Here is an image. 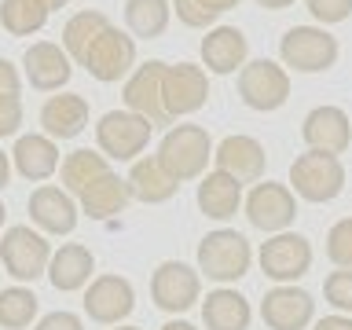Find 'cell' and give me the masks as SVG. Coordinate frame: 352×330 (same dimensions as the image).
<instances>
[{
	"label": "cell",
	"instance_id": "f1b7e54d",
	"mask_svg": "<svg viewBox=\"0 0 352 330\" xmlns=\"http://www.w3.org/2000/svg\"><path fill=\"white\" fill-rule=\"evenodd\" d=\"M169 19H173L169 0H125L129 37H143V41L162 37V33L169 30Z\"/></svg>",
	"mask_w": 352,
	"mask_h": 330
},
{
	"label": "cell",
	"instance_id": "e575fe53",
	"mask_svg": "<svg viewBox=\"0 0 352 330\" xmlns=\"http://www.w3.org/2000/svg\"><path fill=\"white\" fill-rule=\"evenodd\" d=\"M169 8L176 11V19H180L187 30H209L217 22L213 11H206L198 0H169Z\"/></svg>",
	"mask_w": 352,
	"mask_h": 330
},
{
	"label": "cell",
	"instance_id": "d590c367",
	"mask_svg": "<svg viewBox=\"0 0 352 330\" xmlns=\"http://www.w3.org/2000/svg\"><path fill=\"white\" fill-rule=\"evenodd\" d=\"M305 4L312 11V19L323 26H338L352 15V0H305Z\"/></svg>",
	"mask_w": 352,
	"mask_h": 330
},
{
	"label": "cell",
	"instance_id": "8d00e7d4",
	"mask_svg": "<svg viewBox=\"0 0 352 330\" xmlns=\"http://www.w3.org/2000/svg\"><path fill=\"white\" fill-rule=\"evenodd\" d=\"M22 125V99L19 96H0V140L15 136Z\"/></svg>",
	"mask_w": 352,
	"mask_h": 330
},
{
	"label": "cell",
	"instance_id": "9a60e30c",
	"mask_svg": "<svg viewBox=\"0 0 352 330\" xmlns=\"http://www.w3.org/2000/svg\"><path fill=\"white\" fill-rule=\"evenodd\" d=\"M261 319L268 330H305L316 319V301L301 286H275L261 301Z\"/></svg>",
	"mask_w": 352,
	"mask_h": 330
},
{
	"label": "cell",
	"instance_id": "1f68e13d",
	"mask_svg": "<svg viewBox=\"0 0 352 330\" xmlns=\"http://www.w3.org/2000/svg\"><path fill=\"white\" fill-rule=\"evenodd\" d=\"M41 312V301L30 286H8L0 290V330H26Z\"/></svg>",
	"mask_w": 352,
	"mask_h": 330
},
{
	"label": "cell",
	"instance_id": "7402d4cb",
	"mask_svg": "<svg viewBox=\"0 0 352 330\" xmlns=\"http://www.w3.org/2000/svg\"><path fill=\"white\" fill-rule=\"evenodd\" d=\"M41 129L48 140H74L88 129V99L77 92L48 96L41 107Z\"/></svg>",
	"mask_w": 352,
	"mask_h": 330
},
{
	"label": "cell",
	"instance_id": "44dd1931",
	"mask_svg": "<svg viewBox=\"0 0 352 330\" xmlns=\"http://www.w3.org/2000/svg\"><path fill=\"white\" fill-rule=\"evenodd\" d=\"M92 272H96L92 250L81 246V242H63L59 250H52V261H48V272L44 275H48V283L59 294H74L92 283Z\"/></svg>",
	"mask_w": 352,
	"mask_h": 330
},
{
	"label": "cell",
	"instance_id": "f35d334b",
	"mask_svg": "<svg viewBox=\"0 0 352 330\" xmlns=\"http://www.w3.org/2000/svg\"><path fill=\"white\" fill-rule=\"evenodd\" d=\"M22 88V74L11 59H0V96H19Z\"/></svg>",
	"mask_w": 352,
	"mask_h": 330
},
{
	"label": "cell",
	"instance_id": "484cf974",
	"mask_svg": "<svg viewBox=\"0 0 352 330\" xmlns=\"http://www.w3.org/2000/svg\"><path fill=\"white\" fill-rule=\"evenodd\" d=\"M250 319H253V308L239 290L220 286V290L206 294V301H202L206 330H250Z\"/></svg>",
	"mask_w": 352,
	"mask_h": 330
},
{
	"label": "cell",
	"instance_id": "5bb4252c",
	"mask_svg": "<svg viewBox=\"0 0 352 330\" xmlns=\"http://www.w3.org/2000/svg\"><path fill=\"white\" fill-rule=\"evenodd\" d=\"M297 217V198L286 184H272L264 180L246 195V220L257 231H268V235H279L294 224Z\"/></svg>",
	"mask_w": 352,
	"mask_h": 330
},
{
	"label": "cell",
	"instance_id": "6da1fadb",
	"mask_svg": "<svg viewBox=\"0 0 352 330\" xmlns=\"http://www.w3.org/2000/svg\"><path fill=\"white\" fill-rule=\"evenodd\" d=\"M154 158L176 184L202 180L206 165L213 162V140H209V132L202 125H173L162 136Z\"/></svg>",
	"mask_w": 352,
	"mask_h": 330
},
{
	"label": "cell",
	"instance_id": "74e56055",
	"mask_svg": "<svg viewBox=\"0 0 352 330\" xmlns=\"http://www.w3.org/2000/svg\"><path fill=\"white\" fill-rule=\"evenodd\" d=\"M33 330H85V323H81V316H74V312H48V316H41L37 319V327Z\"/></svg>",
	"mask_w": 352,
	"mask_h": 330
},
{
	"label": "cell",
	"instance_id": "cb8c5ba5",
	"mask_svg": "<svg viewBox=\"0 0 352 330\" xmlns=\"http://www.w3.org/2000/svg\"><path fill=\"white\" fill-rule=\"evenodd\" d=\"M129 198H132L129 184L121 180L114 169H107L99 180H92L81 195H77V206H81V213H88L92 220H110L129 206Z\"/></svg>",
	"mask_w": 352,
	"mask_h": 330
},
{
	"label": "cell",
	"instance_id": "7c38bea8",
	"mask_svg": "<svg viewBox=\"0 0 352 330\" xmlns=\"http://www.w3.org/2000/svg\"><path fill=\"white\" fill-rule=\"evenodd\" d=\"M162 74H165L162 59L140 63L136 70L125 77V92H121L129 114H140L143 121H151L154 129H158V125H173L169 114H165V103H162Z\"/></svg>",
	"mask_w": 352,
	"mask_h": 330
},
{
	"label": "cell",
	"instance_id": "d6986e66",
	"mask_svg": "<svg viewBox=\"0 0 352 330\" xmlns=\"http://www.w3.org/2000/svg\"><path fill=\"white\" fill-rule=\"evenodd\" d=\"M301 136L308 143V151L345 154L352 143V121L341 107H316L301 121Z\"/></svg>",
	"mask_w": 352,
	"mask_h": 330
},
{
	"label": "cell",
	"instance_id": "7bdbcfd3",
	"mask_svg": "<svg viewBox=\"0 0 352 330\" xmlns=\"http://www.w3.org/2000/svg\"><path fill=\"white\" fill-rule=\"evenodd\" d=\"M261 8H268V11H283V8H290L294 0H257Z\"/></svg>",
	"mask_w": 352,
	"mask_h": 330
},
{
	"label": "cell",
	"instance_id": "30bf717a",
	"mask_svg": "<svg viewBox=\"0 0 352 330\" xmlns=\"http://www.w3.org/2000/svg\"><path fill=\"white\" fill-rule=\"evenodd\" d=\"M202 297V275L184 261H162L151 275V301L169 316L187 312Z\"/></svg>",
	"mask_w": 352,
	"mask_h": 330
},
{
	"label": "cell",
	"instance_id": "f546056e",
	"mask_svg": "<svg viewBox=\"0 0 352 330\" xmlns=\"http://www.w3.org/2000/svg\"><path fill=\"white\" fill-rule=\"evenodd\" d=\"M110 169L107 165V158L99 151H70L66 154V158L59 162V180H63V191L66 195H81L88 184L92 180H99V176H103Z\"/></svg>",
	"mask_w": 352,
	"mask_h": 330
},
{
	"label": "cell",
	"instance_id": "4dcf8cb0",
	"mask_svg": "<svg viewBox=\"0 0 352 330\" xmlns=\"http://www.w3.org/2000/svg\"><path fill=\"white\" fill-rule=\"evenodd\" d=\"M52 11L41 0H0V30L11 37H30L41 33Z\"/></svg>",
	"mask_w": 352,
	"mask_h": 330
},
{
	"label": "cell",
	"instance_id": "4316f807",
	"mask_svg": "<svg viewBox=\"0 0 352 330\" xmlns=\"http://www.w3.org/2000/svg\"><path fill=\"white\" fill-rule=\"evenodd\" d=\"M125 184H129V195L140 198L143 206H162L180 191V184L162 169L158 158H136L129 176H125Z\"/></svg>",
	"mask_w": 352,
	"mask_h": 330
},
{
	"label": "cell",
	"instance_id": "8992f818",
	"mask_svg": "<svg viewBox=\"0 0 352 330\" xmlns=\"http://www.w3.org/2000/svg\"><path fill=\"white\" fill-rule=\"evenodd\" d=\"M52 261V246L41 231H33L30 224H15L0 235V264L11 279L19 283H33L48 272Z\"/></svg>",
	"mask_w": 352,
	"mask_h": 330
},
{
	"label": "cell",
	"instance_id": "d4e9b609",
	"mask_svg": "<svg viewBox=\"0 0 352 330\" xmlns=\"http://www.w3.org/2000/svg\"><path fill=\"white\" fill-rule=\"evenodd\" d=\"M239 206H242V184L235 176L213 169L198 180V209L209 220H231L239 213Z\"/></svg>",
	"mask_w": 352,
	"mask_h": 330
},
{
	"label": "cell",
	"instance_id": "f6af8a7d",
	"mask_svg": "<svg viewBox=\"0 0 352 330\" xmlns=\"http://www.w3.org/2000/svg\"><path fill=\"white\" fill-rule=\"evenodd\" d=\"M41 4L48 8V11H59V8H66V4H70V0H41Z\"/></svg>",
	"mask_w": 352,
	"mask_h": 330
},
{
	"label": "cell",
	"instance_id": "603a6c76",
	"mask_svg": "<svg viewBox=\"0 0 352 330\" xmlns=\"http://www.w3.org/2000/svg\"><path fill=\"white\" fill-rule=\"evenodd\" d=\"M11 165H15L19 176L41 184L59 169V147L55 140H48L44 132H30V136H19L15 140V151H11Z\"/></svg>",
	"mask_w": 352,
	"mask_h": 330
},
{
	"label": "cell",
	"instance_id": "ba28073f",
	"mask_svg": "<svg viewBox=\"0 0 352 330\" xmlns=\"http://www.w3.org/2000/svg\"><path fill=\"white\" fill-rule=\"evenodd\" d=\"M239 96L250 110L272 114L290 99V74L272 59H246V66L239 70Z\"/></svg>",
	"mask_w": 352,
	"mask_h": 330
},
{
	"label": "cell",
	"instance_id": "ac0fdd59",
	"mask_svg": "<svg viewBox=\"0 0 352 330\" xmlns=\"http://www.w3.org/2000/svg\"><path fill=\"white\" fill-rule=\"evenodd\" d=\"M30 220L37 224L41 235H70L77 228V202L55 184H41L30 195Z\"/></svg>",
	"mask_w": 352,
	"mask_h": 330
},
{
	"label": "cell",
	"instance_id": "3957f363",
	"mask_svg": "<svg viewBox=\"0 0 352 330\" xmlns=\"http://www.w3.org/2000/svg\"><path fill=\"white\" fill-rule=\"evenodd\" d=\"M290 191L301 195L305 202H334L345 191V165L338 154L323 151H305L290 165Z\"/></svg>",
	"mask_w": 352,
	"mask_h": 330
},
{
	"label": "cell",
	"instance_id": "ab89813d",
	"mask_svg": "<svg viewBox=\"0 0 352 330\" xmlns=\"http://www.w3.org/2000/svg\"><path fill=\"white\" fill-rule=\"evenodd\" d=\"M312 330H352V316H323V319H312Z\"/></svg>",
	"mask_w": 352,
	"mask_h": 330
},
{
	"label": "cell",
	"instance_id": "836d02e7",
	"mask_svg": "<svg viewBox=\"0 0 352 330\" xmlns=\"http://www.w3.org/2000/svg\"><path fill=\"white\" fill-rule=\"evenodd\" d=\"M327 257L334 261L338 268H352V217L338 220V224L327 231Z\"/></svg>",
	"mask_w": 352,
	"mask_h": 330
},
{
	"label": "cell",
	"instance_id": "2e32d148",
	"mask_svg": "<svg viewBox=\"0 0 352 330\" xmlns=\"http://www.w3.org/2000/svg\"><path fill=\"white\" fill-rule=\"evenodd\" d=\"M22 74H26L30 88H37V92H59V88H66V81H70L74 63H70V55L63 52V44L37 41L26 48V55H22Z\"/></svg>",
	"mask_w": 352,
	"mask_h": 330
},
{
	"label": "cell",
	"instance_id": "bcb514c9",
	"mask_svg": "<svg viewBox=\"0 0 352 330\" xmlns=\"http://www.w3.org/2000/svg\"><path fill=\"white\" fill-rule=\"evenodd\" d=\"M4 220H8V209H4V202H0V228H4Z\"/></svg>",
	"mask_w": 352,
	"mask_h": 330
},
{
	"label": "cell",
	"instance_id": "52a82bcc",
	"mask_svg": "<svg viewBox=\"0 0 352 330\" xmlns=\"http://www.w3.org/2000/svg\"><path fill=\"white\" fill-rule=\"evenodd\" d=\"M77 66H85L96 81L114 85V81H121V77H129L136 70V37H129L125 30H118L114 22H110V26L92 41V48L85 52V59Z\"/></svg>",
	"mask_w": 352,
	"mask_h": 330
},
{
	"label": "cell",
	"instance_id": "b9f144b4",
	"mask_svg": "<svg viewBox=\"0 0 352 330\" xmlns=\"http://www.w3.org/2000/svg\"><path fill=\"white\" fill-rule=\"evenodd\" d=\"M8 180H11V154L0 151V191L8 187Z\"/></svg>",
	"mask_w": 352,
	"mask_h": 330
},
{
	"label": "cell",
	"instance_id": "ee69618b",
	"mask_svg": "<svg viewBox=\"0 0 352 330\" xmlns=\"http://www.w3.org/2000/svg\"><path fill=\"white\" fill-rule=\"evenodd\" d=\"M162 330H198V327H191L187 319H169V323H165Z\"/></svg>",
	"mask_w": 352,
	"mask_h": 330
},
{
	"label": "cell",
	"instance_id": "7a4b0ae2",
	"mask_svg": "<svg viewBox=\"0 0 352 330\" xmlns=\"http://www.w3.org/2000/svg\"><path fill=\"white\" fill-rule=\"evenodd\" d=\"M250 261H253V250L246 235H239L231 228H217L198 242V275H206V279L220 286L239 283L250 272Z\"/></svg>",
	"mask_w": 352,
	"mask_h": 330
},
{
	"label": "cell",
	"instance_id": "5b68a950",
	"mask_svg": "<svg viewBox=\"0 0 352 330\" xmlns=\"http://www.w3.org/2000/svg\"><path fill=\"white\" fill-rule=\"evenodd\" d=\"M338 37L323 26H294L279 41V59L297 74H323L338 63Z\"/></svg>",
	"mask_w": 352,
	"mask_h": 330
},
{
	"label": "cell",
	"instance_id": "d6a6232c",
	"mask_svg": "<svg viewBox=\"0 0 352 330\" xmlns=\"http://www.w3.org/2000/svg\"><path fill=\"white\" fill-rule=\"evenodd\" d=\"M323 297L327 305L341 316H352V268H338L323 279Z\"/></svg>",
	"mask_w": 352,
	"mask_h": 330
},
{
	"label": "cell",
	"instance_id": "277c9868",
	"mask_svg": "<svg viewBox=\"0 0 352 330\" xmlns=\"http://www.w3.org/2000/svg\"><path fill=\"white\" fill-rule=\"evenodd\" d=\"M154 136V125L143 121L140 114H129V110H107L103 118L96 121V147L99 154L110 162H136L147 143Z\"/></svg>",
	"mask_w": 352,
	"mask_h": 330
},
{
	"label": "cell",
	"instance_id": "8fae6325",
	"mask_svg": "<svg viewBox=\"0 0 352 330\" xmlns=\"http://www.w3.org/2000/svg\"><path fill=\"white\" fill-rule=\"evenodd\" d=\"M206 99H209V77H206L202 66H195V63L169 66V63H165V74H162V103H165L169 121L202 110Z\"/></svg>",
	"mask_w": 352,
	"mask_h": 330
},
{
	"label": "cell",
	"instance_id": "4fadbf2b",
	"mask_svg": "<svg viewBox=\"0 0 352 330\" xmlns=\"http://www.w3.org/2000/svg\"><path fill=\"white\" fill-rule=\"evenodd\" d=\"M136 308V290L125 275H96L85 290V316L99 327H118Z\"/></svg>",
	"mask_w": 352,
	"mask_h": 330
},
{
	"label": "cell",
	"instance_id": "ffe728a7",
	"mask_svg": "<svg viewBox=\"0 0 352 330\" xmlns=\"http://www.w3.org/2000/svg\"><path fill=\"white\" fill-rule=\"evenodd\" d=\"M246 59H250V41L239 26H213L202 37V63H206L202 70L206 74L228 77V74L242 70Z\"/></svg>",
	"mask_w": 352,
	"mask_h": 330
},
{
	"label": "cell",
	"instance_id": "e0dca14e",
	"mask_svg": "<svg viewBox=\"0 0 352 330\" xmlns=\"http://www.w3.org/2000/svg\"><path fill=\"white\" fill-rule=\"evenodd\" d=\"M213 162L220 173L235 176L239 184H257L264 176V165H268V154H264V143L253 136H224L213 147Z\"/></svg>",
	"mask_w": 352,
	"mask_h": 330
},
{
	"label": "cell",
	"instance_id": "7dc6e473",
	"mask_svg": "<svg viewBox=\"0 0 352 330\" xmlns=\"http://www.w3.org/2000/svg\"><path fill=\"white\" fill-rule=\"evenodd\" d=\"M114 330H140V327H114Z\"/></svg>",
	"mask_w": 352,
	"mask_h": 330
},
{
	"label": "cell",
	"instance_id": "9c48e42d",
	"mask_svg": "<svg viewBox=\"0 0 352 330\" xmlns=\"http://www.w3.org/2000/svg\"><path fill=\"white\" fill-rule=\"evenodd\" d=\"M257 261L268 279H275L279 286H290L312 268V242L305 235H297V231H279V235H272L261 246Z\"/></svg>",
	"mask_w": 352,
	"mask_h": 330
},
{
	"label": "cell",
	"instance_id": "83f0119b",
	"mask_svg": "<svg viewBox=\"0 0 352 330\" xmlns=\"http://www.w3.org/2000/svg\"><path fill=\"white\" fill-rule=\"evenodd\" d=\"M107 26H110V19L103 15V11H96V8H85V11H77V15L66 19V26H63V52L70 55V63H81L85 52L92 48V41Z\"/></svg>",
	"mask_w": 352,
	"mask_h": 330
},
{
	"label": "cell",
	"instance_id": "60d3db41",
	"mask_svg": "<svg viewBox=\"0 0 352 330\" xmlns=\"http://www.w3.org/2000/svg\"><path fill=\"white\" fill-rule=\"evenodd\" d=\"M206 11H213V15H224V11H231V8H239L242 0H198Z\"/></svg>",
	"mask_w": 352,
	"mask_h": 330
}]
</instances>
